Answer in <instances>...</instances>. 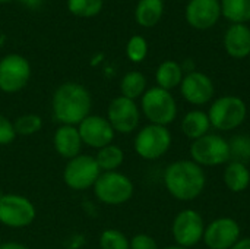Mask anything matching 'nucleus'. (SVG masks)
Listing matches in <instances>:
<instances>
[{
    "label": "nucleus",
    "instance_id": "ddd939ff",
    "mask_svg": "<svg viewBox=\"0 0 250 249\" xmlns=\"http://www.w3.org/2000/svg\"><path fill=\"white\" fill-rule=\"evenodd\" d=\"M242 238V229L233 217H218L205 226L202 242L208 249H231Z\"/></svg>",
    "mask_w": 250,
    "mask_h": 249
},
{
    "label": "nucleus",
    "instance_id": "2f4dec72",
    "mask_svg": "<svg viewBox=\"0 0 250 249\" xmlns=\"http://www.w3.org/2000/svg\"><path fill=\"white\" fill-rule=\"evenodd\" d=\"M129 241L130 249H160L157 241L148 233H136Z\"/></svg>",
    "mask_w": 250,
    "mask_h": 249
},
{
    "label": "nucleus",
    "instance_id": "2eb2a0df",
    "mask_svg": "<svg viewBox=\"0 0 250 249\" xmlns=\"http://www.w3.org/2000/svg\"><path fill=\"white\" fill-rule=\"evenodd\" d=\"M182 97L192 106L208 104L215 94V87L212 79L204 72L193 70L183 76L180 84Z\"/></svg>",
    "mask_w": 250,
    "mask_h": 249
},
{
    "label": "nucleus",
    "instance_id": "bb28decb",
    "mask_svg": "<svg viewBox=\"0 0 250 249\" xmlns=\"http://www.w3.org/2000/svg\"><path fill=\"white\" fill-rule=\"evenodd\" d=\"M66 4L72 15L88 19L97 16L103 10L104 0H67Z\"/></svg>",
    "mask_w": 250,
    "mask_h": 249
},
{
    "label": "nucleus",
    "instance_id": "f257e3e1",
    "mask_svg": "<svg viewBox=\"0 0 250 249\" xmlns=\"http://www.w3.org/2000/svg\"><path fill=\"white\" fill-rule=\"evenodd\" d=\"M92 95L88 88L79 82L60 84L51 97V113L59 125L78 126L91 114Z\"/></svg>",
    "mask_w": 250,
    "mask_h": 249
},
{
    "label": "nucleus",
    "instance_id": "6e6552de",
    "mask_svg": "<svg viewBox=\"0 0 250 249\" xmlns=\"http://www.w3.org/2000/svg\"><path fill=\"white\" fill-rule=\"evenodd\" d=\"M37 208L34 203L19 194L0 195V225L9 229H25L34 223Z\"/></svg>",
    "mask_w": 250,
    "mask_h": 249
},
{
    "label": "nucleus",
    "instance_id": "473e14b6",
    "mask_svg": "<svg viewBox=\"0 0 250 249\" xmlns=\"http://www.w3.org/2000/svg\"><path fill=\"white\" fill-rule=\"evenodd\" d=\"M0 249H31L26 245L21 244V242H3L0 244Z\"/></svg>",
    "mask_w": 250,
    "mask_h": 249
},
{
    "label": "nucleus",
    "instance_id": "7ed1b4c3",
    "mask_svg": "<svg viewBox=\"0 0 250 249\" xmlns=\"http://www.w3.org/2000/svg\"><path fill=\"white\" fill-rule=\"evenodd\" d=\"M177 103L171 91L152 87L141 97V113L149 123L168 126L177 119Z\"/></svg>",
    "mask_w": 250,
    "mask_h": 249
},
{
    "label": "nucleus",
    "instance_id": "5701e85b",
    "mask_svg": "<svg viewBox=\"0 0 250 249\" xmlns=\"http://www.w3.org/2000/svg\"><path fill=\"white\" fill-rule=\"evenodd\" d=\"M94 157H95V161H97L101 173L117 172L125 161V151L113 142L110 145H105V147L97 150V154H94Z\"/></svg>",
    "mask_w": 250,
    "mask_h": 249
},
{
    "label": "nucleus",
    "instance_id": "c85d7f7f",
    "mask_svg": "<svg viewBox=\"0 0 250 249\" xmlns=\"http://www.w3.org/2000/svg\"><path fill=\"white\" fill-rule=\"evenodd\" d=\"M126 56L133 63H141L148 56V43L142 35H133L126 44Z\"/></svg>",
    "mask_w": 250,
    "mask_h": 249
},
{
    "label": "nucleus",
    "instance_id": "412c9836",
    "mask_svg": "<svg viewBox=\"0 0 250 249\" xmlns=\"http://www.w3.org/2000/svg\"><path fill=\"white\" fill-rule=\"evenodd\" d=\"M183 76H185V72L182 69V65L176 60H164L155 70L157 87L167 90V91H171L180 87Z\"/></svg>",
    "mask_w": 250,
    "mask_h": 249
},
{
    "label": "nucleus",
    "instance_id": "f3484780",
    "mask_svg": "<svg viewBox=\"0 0 250 249\" xmlns=\"http://www.w3.org/2000/svg\"><path fill=\"white\" fill-rule=\"evenodd\" d=\"M53 147L54 151L64 160H70L82 154L83 142L79 135L78 126L59 125L53 134Z\"/></svg>",
    "mask_w": 250,
    "mask_h": 249
},
{
    "label": "nucleus",
    "instance_id": "7c9ffc66",
    "mask_svg": "<svg viewBox=\"0 0 250 249\" xmlns=\"http://www.w3.org/2000/svg\"><path fill=\"white\" fill-rule=\"evenodd\" d=\"M16 136L18 135L15 132L13 120H10L7 116L0 113V147L10 145Z\"/></svg>",
    "mask_w": 250,
    "mask_h": 249
},
{
    "label": "nucleus",
    "instance_id": "6ab92c4d",
    "mask_svg": "<svg viewBox=\"0 0 250 249\" xmlns=\"http://www.w3.org/2000/svg\"><path fill=\"white\" fill-rule=\"evenodd\" d=\"M223 181L230 192H245L250 186V169L246 163L230 160L224 167Z\"/></svg>",
    "mask_w": 250,
    "mask_h": 249
},
{
    "label": "nucleus",
    "instance_id": "39448f33",
    "mask_svg": "<svg viewBox=\"0 0 250 249\" xmlns=\"http://www.w3.org/2000/svg\"><path fill=\"white\" fill-rule=\"evenodd\" d=\"M171 144L173 136L168 126L148 123L138 129L133 139V150L141 158L154 161L164 157L171 148Z\"/></svg>",
    "mask_w": 250,
    "mask_h": 249
},
{
    "label": "nucleus",
    "instance_id": "20e7f679",
    "mask_svg": "<svg viewBox=\"0 0 250 249\" xmlns=\"http://www.w3.org/2000/svg\"><path fill=\"white\" fill-rule=\"evenodd\" d=\"M207 113L214 129L229 132L245 123L248 117V106L237 95H223L212 101Z\"/></svg>",
    "mask_w": 250,
    "mask_h": 249
},
{
    "label": "nucleus",
    "instance_id": "9b49d317",
    "mask_svg": "<svg viewBox=\"0 0 250 249\" xmlns=\"http://www.w3.org/2000/svg\"><path fill=\"white\" fill-rule=\"evenodd\" d=\"M31 79V65L28 59L18 53L6 54L0 59V91L16 94L22 91Z\"/></svg>",
    "mask_w": 250,
    "mask_h": 249
},
{
    "label": "nucleus",
    "instance_id": "c756f323",
    "mask_svg": "<svg viewBox=\"0 0 250 249\" xmlns=\"http://www.w3.org/2000/svg\"><path fill=\"white\" fill-rule=\"evenodd\" d=\"M230 142L231 160L246 163L250 160V138L246 135H237Z\"/></svg>",
    "mask_w": 250,
    "mask_h": 249
},
{
    "label": "nucleus",
    "instance_id": "0eeeda50",
    "mask_svg": "<svg viewBox=\"0 0 250 249\" xmlns=\"http://www.w3.org/2000/svg\"><path fill=\"white\" fill-rule=\"evenodd\" d=\"M190 160L201 167H215L227 164L231 160L230 142L220 134H207L192 141L189 148Z\"/></svg>",
    "mask_w": 250,
    "mask_h": 249
},
{
    "label": "nucleus",
    "instance_id": "c9c22d12",
    "mask_svg": "<svg viewBox=\"0 0 250 249\" xmlns=\"http://www.w3.org/2000/svg\"><path fill=\"white\" fill-rule=\"evenodd\" d=\"M160 249H189V248H183V247H179V245H170V247H164V248Z\"/></svg>",
    "mask_w": 250,
    "mask_h": 249
},
{
    "label": "nucleus",
    "instance_id": "dca6fc26",
    "mask_svg": "<svg viewBox=\"0 0 250 249\" xmlns=\"http://www.w3.org/2000/svg\"><path fill=\"white\" fill-rule=\"evenodd\" d=\"M188 23L199 31L212 28L221 16L220 0H189L186 6Z\"/></svg>",
    "mask_w": 250,
    "mask_h": 249
},
{
    "label": "nucleus",
    "instance_id": "4468645a",
    "mask_svg": "<svg viewBox=\"0 0 250 249\" xmlns=\"http://www.w3.org/2000/svg\"><path fill=\"white\" fill-rule=\"evenodd\" d=\"M78 131L83 145L94 150H100L105 145L113 144L116 136V132L107 117L92 113L78 125Z\"/></svg>",
    "mask_w": 250,
    "mask_h": 249
},
{
    "label": "nucleus",
    "instance_id": "423d86ee",
    "mask_svg": "<svg viewBox=\"0 0 250 249\" xmlns=\"http://www.w3.org/2000/svg\"><path fill=\"white\" fill-rule=\"evenodd\" d=\"M94 194L101 204L117 207L129 203L135 194L132 179L122 172H104L94 185Z\"/></svg>",
    "mask_w": 250,
    "mask_h": 249
},
{
    "label": "nucleus",
    "instance_id": "b1692460",
    "mask_svg": "<svg viewBox=\"0 0 250 249\" xmlns=\"http://www.w3.org/2000/svg\"><path fill=\"white\" fill-rule=\"evenodd\" d=\"M146 78L139 70H130L120 81V95L136 101L146 91Z\"/></svg>",
    "mask_w": 250,
    "mask_h": 249
},
{
    "label": "nucleus",
    "instance_id": "4be33fe9",
    "mask_svg": "<svg viewBox=\"0 0 250 249\" xmlns=\"http://www.w3.org/2000/svg\"><path fill=\"white\" fill-rule=\"evenodd\" d=\"M164 13L163 0H139L135 9V19L144 28L155 26Z\"/></svg>",
    "mask_w": 250,
    "mask_h": 249
},
{
    "label": "nucleus",
    "instance_id": "1a4fd4ad",
    "mask_svg": "<svg viewBox=\"0 0 250 249\" xmlns=\"http://www.w3.org/2000/svg\"><path fill=\"white\" fill-rule=\"evenodd\" d=\"M100 175L101 170L95 161V157L89 154H79L67 160L63 169V181L66 186L73 191L92 189Z\"/></svg>",
    "mask_w": 250,
    "mask_h": 249
},
{
    "label": "nucleus",
    "instance_id": "393cba45",
    "mask_svg": "<svg viewBox=\"0 0 250 249\" xmlns=\"http://www.w3.org/2000/svg\"><path fill=\"white\" fill-rule=\"evenodd\" d=\"M221 15L233 23L250 21V0H220Z\"/></svg>",
    "mask_w": 250,
    "mask_h": 249
},
{
    "label": "nucleus",
    "instance_id": "f8f14e48",
    "mask_svg": "<svg viewBox=\"0 0 250 249\" xmlns=\"http://www.w3.org/2000/svg\"><path fill=\"white\" fill-rule=\"evenodd\" d=\"M141 107L136 101L123 95L114 97L107 107V120L116 134L129 135L138 131L141 123Z\"/></svg>",
    "mask_w": 250,
    "mask_h": 249
},
{
    "label": "nucleus",
    "instance_id": "a211bd4d",
    "mask_svg": "<svg viewBox=\"0 0 250 249\" xmlns=\"http://www.w3.org/2000/svg\"><path fill=\"white\" fill-rule=\"evenodd\" d=\"M224 48L233 59L250 54V28L246 23H233L224 34Z\"/></svg>",
    "mask_w": 250,
    "mask_h": 249
},
{
    "label": "nucleus",
    "instance_id": "aec40b11",
    "mask_svg": "<svg viewBox=\"0 0 250 249\" xmlns=\"http://www.w3.org/2000/svg\"><path fill=\"white\" fill-rule=\"evenodd\" d=\"M180 126H182V132L185 134V136L189 138L190 141L205 136L207 134H209V129L212 128L208 113L199 109L188 112L183 116Z\"/></svg>",
    "mask_w": 250,
    "mask_h": 249
},
{
    "label": "nucleus",
    "instance_id": "a878e982",
    "mask_svg": "<svg viewBox=\"0 0 250 249\" xmlns=\"http://www.w3.org/2000/svg\"><path fill=\"white\" fill-rule=\"evenodd\" d=\"M42 117L35 113H25L13 120L15 132L19 136H32L42 129Z\"/></svg>",
    "mask_w": 250,
    "mask_h": 249
},
{
    "label": "nucleus",
    "instance_id": "cd10ccee",
    "mask_svg": "<svg viewBox=\"0 0 250 249\" xmlns=\"http://www.w3.org/2000/svg\"><path fill=\"white\" fill-rule=\"evenodd\" d=\"M100 249H130L129 238L117 229H105L98 239Z\"/></svg>",
    "mask_w": 250,
    "mask_h": 249
},
{
    "label": "nucleus",
    "instance_id": "f704fd0d",
    "mask_svg": "<svg viewBox=\"0 0 250 249\" xmlns=\"http://www.w3.org/2000/svg\"><path fill=\"white\" fill-rule=\"evenodd\" d=\"M22 4H25L26 7H29V9H37V7H40L41 6V3H42V0H19Z\"/></svg>",
    "mask_w": 250,
    "mask_h": 249
},
{
    "label": "nucleus",
    "instance_id": "9d476101",
    "mask_svg": "<svg viewBox=\"0 0 250 249\" xmlns=\"http://www.w3.org/2000/svg\"><path fill=\"white\" fill-rule=\"evenodd\" d=\"M205 220L193 208H185L176 214L171 223V235L176 245L192 249L204 239Z\"/></svg>",
    "mask_w": 250,
    "mask_h": 249
},
{
    "label": "nucleus",
    "instance_id": "72a5a7b5",
    "mask_svg": "<svg viewBox=\"0 0 250 249\" xmlns=\"http://www.w3.org/2000/svg\"><path fill=\"white\" fill-rule=\"evenodd\" d=\"M231 249H250V236H246V238H240L234 247Z\"/></svg>",
    "mask_w": 250,
    "mask_h": 249
},
{
    "label": "nucleus",
    "instance_id": "e433bc0d",
    "mask_svg": "<svg viewBox=\"0 0 250 249\" xmlns=\"http://www.w3.org/2000/svg\"><path fill=\"white\" fill-rule=\"evenodd\" d=\"M7 1H12V0H0V3H7Z\"/></svg>",
    "mask_w": 250,
    "mask_h": 249
},
{
    "label": "nucleus",
    "instance_id": "f03ea898",
    "mask_svg": "<svg viewBox=\"0 0 250 249\" xmlns=\"http://www.w3.org/2000/svg\"><path fill=\"white\" fill-rule=\"evenodd\" d=\"M163 182L174 200L193 201L205 191L207 175L193 160H177L166 167Z\"/></svg>",
    "mask_w": 250,
    "mask_h": 249
}]
</instances>
